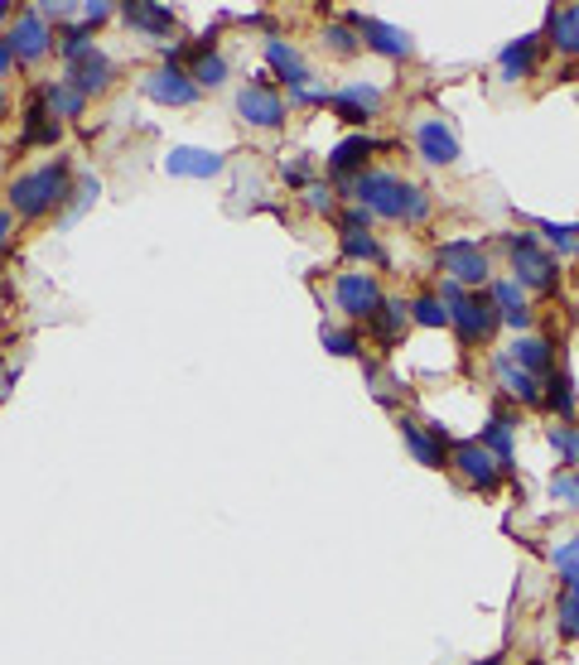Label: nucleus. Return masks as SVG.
Here are the masks:
<instances>
[{"label": "nucleus", "mask_w": 579, "mask_h": 665, "mask_svg": "<svg viewBox=\"0 0 579 665\" xmlns=\"http://www.w3.org/2000/svg\"><path fill=\"white\" fill-rule=\"evenodd\" d=\"M550 449L560 454V463L579 468V425H555L550 429Z\"/></svg>", "instance_id": "e433bc0d"}, {"label": "nucleus", "mask_w": 579, "mask_h": 665, "mask_svg": "<svg viewBox=\"0 0 579 665\" xmlns=\"http://www.w3.org/2000/svg\"><path fill=\"white\" fill-rule=\"evenodd\" d=\"M492 371H498V386H502L507 395H512V401L541 405V395H546V381H536L531 371H522L512 357H498V367H492Z\"/></svg>", "instance_id": "5701e85b"}, {"label": "nucleus", "mask_w": 579, "mask_h": 665, "mask_svg": "<svg viewBox=\"0 0 579 665\" xmlns=\"http://www.w3.org/2000/svg\"><path fill=\"white\" fill-rule=\"evenodd\" d=\"M507 246H512V280L522 289H536V295H550L555 280H560V265H555L550 251L536 237H512Z\"/></svg>", "instance_id": "7ed1b4c3"}, {"label": "nucleus", "mask_w": 579, "mask_h": 665, "mask_svg": "<svg viewBox=\"0 0 579 665\" xmlns=\"http://www.w3.org/2000/svg\"><path fill=\"white\" fill-rule=\"evenodd\" d=\"M478 665H502V656H488V661H478Z\"/></svg>", "instance_id": "3c124183"}, {"label": "nucleus", "mask_w": 579, "mask_h": 665, "mask_svg": "<svg viewBox=\"0 0 579 665\" xmlns=\"http://www.w3.org/2000/svg\"><path fill=\"white\" fill-rule=\"evenodd\" d=\"M329 112L362 126V121L382 116V88H372V82H348V88H338L329 96Z\"/></svg>", "instance_id": "dca6fc26"}, {"label": "nucleus", "mask_w": 579, "mask_h": 665, "mask_svg": "<svg viewBox=\"0 0 579 665\" xmlns=\"http://www.w3.org/2000/svg\"><path fill=\"white\" fill-rule=\"evenodd\" d=\"M72 188H78V179H72V164L68 160H48L39 169H30V174H20L15 184L5 188V203L10 213L20 217V222H39L54 208H64L72 198Z\"/></svg>", "instance_id": "f03ea898"}, {"label": "nucleus", "mask_w": 579, "mask_h": 665, "mask_svg": "<svg viewBox=\"0 0 579 665\" xmlns=\"http://www.w3.org/2000/svg\"><path fill=\"white\" fill-rule=\"evenodd\" d=\"M541 405H546L550 415H560L565 425H575V415H579V401H575V381L565 377V371H550V377H546V395H541Z\"/></svg>", "instance_id": "bb28decb"}, {"label": "nucleus", "mask_w": 579, "mask_h": 665, "mask_svg": "<svg viewBox=\"0 0 579 665\" xmlns=\"http://www.w3.org/2000/svg\"><path fill=\"white\" fill-rule=\"evenodd\" d=\"M5 106H10V102H5V88H0V116H5Z\"/></svg>", "instance_id": "8fccbe9b"}, {"label": "nucleus", "mask_w": 579, "mask_h": 665, "mask_svg": "<svg viewBox=\"0 0 579 665\" xmlns=\"http://www.w3.org/2000/svg\"><path fill=\"white\" fill-rule=\"evenodd\" d=\"M145 96H150L155 106H193L203 96V88L189 78V68H150L145 72Z\"/></svg>", "instance_id": "9b49d317"}, {"label": "nucleus", "mask_w": 579, "mask_h": 665, "mask_svg": "<svg viewBox=\"0 0 579 665\" xmlns=\"http://www.w3.org/2000/svg\"><path fill=\"white\" fill-rule=\"evenodd\" d=\"M348 20H353V30H357L362 48H372V54L396 58V64L416 54V44H410V34H406V30H396V24H382V20H372V15H357V10H348Z\"/></svg>", "instance_id": "f8f14e48"}, {"label": "nucleus", "mask_w": 579, "mask_h": 665, "mask_svg": "<svg viewBox=\"0 0 579 665\" xmlns=\"http://www.w3.org/2000/svg\"><path fill=\"white\" fill-rule=\"evenodd\" d=\"M550 497L565 506V512H579V473H555L550 478Z\"/></svg>", "instance_id": "4c0bfd02"}, {"label": "nucleus", "mask_w": 579, "mask_h": 665, "mask_svg": "<svg viewBox=\"0 0 579 665\" xmlns=\"http://www.w3.org/2000/svg\"><path fill=\"white\" fill-rule=\"evenodd\" d=\"M401 425V439H406V454L416 458V463H425V468H444L450 463V434H444L440 425H420L416 415H401L396 420Z\"/></svg>", "instance_id": "9d476101"}, {"label": "nucleus", "mask_w": 579, "mask_h": 665, "mask_svg": "<svg viewBox=\"0 0 579 665\" xmlns=\"http://www.w3.org/2000/svg\"><path fill=\"white\" fill-rule=\"evenodd\" d=\"M121 20L136 34H150V39H160V44H174L169 34H179V15L155 5V0H126V5H121Z\"/></svg>", "instance_id": "4468645a"}, {"label": "nucleus", "mask_w": 579, "mask_h": 665, "mask_svg": "<svg viewBox=\"0 0 579 665\" xmlns=\"http://www.w3.org/2000/svg\"><path fill=\"white\" fill-rule=\"evenodd\" d=\"M285 112H290V102L265 78H251L247 88L237 92V116L247 121V126H257V130H281Z\"/></svg>", "instance_id": "423d86ee"}, {"label": "nucleus", "mask_w": 579, "mask_h": 665, "mask_svg": "<svg viewBox=\"0 0 579 665\" xmlns=\"http://www.w3.org/2000/svg\"><path fill=\"white\" fill-rule=\"evenodd\" d=\"M64 140V121L44 106V96L34 92V102L24 106V130H20V145H58Z\"/></svg>", "instance_id": "aec40b11"}, {"label": "nucleus", "mask_w": 579, "mask_h": 665, "mask_svg": "<svg viewBox=\"0 0 579 665\" xmlns=\"http://www.w3.org/2000/svg\"><path fill=\"white\" fill-rule=\"evenodd\" d=\"M323 347H329V353L333 357H367V353H362V343H357V333H348V329H329V323H323Z\"/></svg>", "instance_id": "c9c22d12"}, {"label": "nucleus", "mask_w": 579, "mask_h": 665, "mask_svg": "<svg viewBox=\"0 0 579 665\" xmlns=\"http://www.w3.org/2000/svg\"><path fill=\"white\" fill-rule=\"evenodd\" d=\"M512 429H516L512 410H502V405H498V410H492V420H488V425H483V434H478V439H483L492 454L502 458V468H507V473H512Z\"/></svg>", "instance_id": "a878e982"}, {"label": "nucleus", "mask_w": 579, "mask_h": 665, "mask_svg": "<svg viewBox=\"0 0 579 665\" xmlns=\"http://www.w3.org/2000/svg\"><path fill=\"white\" fill-rule=\"evenodd\" d=\"M323 44L333 48L338 58H353L357 48H362V39H357V30H353V20H333L329 30H323Z\"/></svg>", "instance_id": "f704fd0d"}, {"label": "nucleus", "mask_w": 579, "mask_h": 665, "mask_svg": "<svg viewBox=\"0 0 579 665\" xmlns=\"http://www.w3.org/2000/svg\"><path fill=\"white\" fill-rule=\"evenodd\" d=\"M96 193H102V179H96V174H82V179H78V193L68 198V217H82V213H88Z\"/></svg>", "instance_id": "58836bf2"}, {"label": "nucleus", "mask_w": 579, "mask_h": 665, "mask_svg": "<svg viewBox=\"0 0 579 665\" xmlns=\"http://www.w3.org/2000/svg\"><path fill=\"white\" fill-rule=\"evenodd\" d=\"M333 305L348 313V319H372L382 305H386V295H382V285H377V275H367V271H348V275H338L333 280Z\"/></svg>", "instance_id": "6e6552de"}, {"label": "nucleus", "mask_w": 579, "mask_h": 665, "mask_svg": "<svg viewBox=\"0 0 579 665\" xmlns=\"http://www.w3.org/2000/svg\"><path fill=\"white\" fill-rule=\"evenodd\" d=\"M64 82L72 92H82V96H96V92H106L116 82V64L106 54H92V58H82V64H72L64 72Z\"/></svg>", "instance_id": "a211bd4d"}, {"label": "nucleus", "mask_w": 579, "mask_h": 665, "mask_svg": "<svg viewBox=\"0 0 579 665\" xmlns=\"http://www.w3.org/2000/svg\"><path fill=\"white\" fill-rule=\"evenodd\" d=\"M343 193L353 203H362L372 217H391V222H406V227H420L430 222L434 203L420 184H410L401 174H386V169H362L357 179H348Z\"/></svg>", "instance_id": "f257e3e1"}, {"label": "nucleus", "mask_w": 579, "mask_h": 665, "mask_svg": "<svg viewBox=\"0 0 579 665\" xmlns=\"http://www.w3.org/2000/svg\"><path fill=\"white\" fill-rule=\"evenodd\" d=\"M329 96H333V92H323V88H314V82H309V88H295V92H290V106H329Z\"/></svg>", "instance_id": "79ce46f5"}, {"label": "nucleus", "mask_w": 579, "mask_h": 665, "mask_svg": "<svg viewBox=\"0 0 579 665\" xmlns=\"http://www.w3.org/2000/svg\"><path fill=\"white\" fill-rule=\"evenodd\" d=\"M546 34H550V44L560 48V54H570L579 58V5H555L550 15H546Z\"/></svg>", "instance_id": "393cba45"}, {"label": "nucleus", "mask_w": 579, "mask_h": 665, "mask_svg": "<svg viewBox=\"0 0 579 665\" xmlns=\"http://www.w3.org/2000/svg\"><path fill=\"white\" fill-rule=\"evenodd\" d=\"M5 39H10V48H15V58L20 64H39V58H48L54 54V44H58V34H54V24H48L39 10L34 5H24L20 15H15V24L5 30Z\"/></svg>", "instance_id": "0eeeda50"}, {"label": "nucleus", "mask_w": 579, "mask_h": 665, "mask_svg": "<svg viewBox=\"0 0 579 665\" xmlns=\"http://www.w3.org/2000/svg\"><path fill=\"white\" fill-rule=\"evenodd\" d=\"M377 150H386L377 136H348V140H338L333 150H329V174H333V184H348V179H357Z\"/></svg>", "instance_id": "ddd939ff"}, {"label": "nucleus", "mask_w": 579, "mask_h": 665, "mask_svg": "<svg viewBox=\"0 0 579 665\" xmlns=\"http://www.w3.org/2000/svg\"><path fill=\"white\" fill-rule=\"evenodd\" d=\"M541 241H550L560 256H579V222H536Z\"/></svg>", "instance_id": "72a5a7b5"}, {"label": "nucleus", "mask_w": 579, "mask_h": 665, "mask_svg": "<svg viewBox=\"0 0 579 665\" xmlns=\"http://www.w3.org/2000/svg\"><path fill=\"white\" fill-rule=\"evenodd\" d=\"M10 15H15V5H5V0H0V24H5Z\"/></svg>", "instance_id": "09e8293b"}, {"label": "nucleus", "mask_w": 579, "mask_h": 665, "mask_svg": "<svg viewBox=\"0 0 579 665\" xmlns=\"http://www.w3.org/2000/svg\"><path fill=\"white\" fill-rule=\"evenodd\" d=\"M189 78L198 82L203 92H208V88H223V82H227V58H223V54H198V58H189Z\"/></svg>", "instance_id": "2f4dec72"}, {"label": "nucleus", "mask_w": 579, "mask_h": 665, "mask_svg": "<svg viewBox=\"0 0 579 665\" xmlns=\"http://www.w3.org/2000/svg\"><path fill=\"white\" fill-rule=\"evenodd\" d=\"M488 295H492V305H498V319L507 323V329H516V333H522L526 323H531L526 289L516 285V280H492V285H488Z\"/></svg>", "instance_id": "4be33fe9"}, {"label": "nucleus", "mask_w": 579, "mask_h": 665, "mask_svg": "<svg viewBox=\"0 0 579 665\" xmlns=\"http://www.w3.org/2000/svg\"><path fill=\"white\" fill-rule=\"evenodd\" d=\"M15 64H20V58H15V48H10V39H5V34H0V78H5V72H15Z\"/></svg>", "instance_id": "a18cd8bd"}, {"label": "nucleus", "mask_w": 579, "mask_h": 665, "mask_svg": "<svg viewBox=\"0 0 579 665\" xmlns=\"http://www.w3.org/2000/svg\"><path fill=\"white\" fill-rule=\"evenodd\" d=\"M338 222V232H372V213L362 208V203H353V208H343L333 217Z\"/></svg>", "instance_id": "a19ab883"}, {"label": "nucleus", "mask_w": 579, "mask_h": 665, "mask_svg": "<svg viewBox=\"0 0 579 665\" xmlns=\"http://www.w3.org/2000/svg\"><path fill=\"white\" fill-rule=\"evenodd\" d=\"M560 594H570V598H579V578H570V584H560Z\"/></svg>", "instance_id": "de8ad7c7"}, {"label": "nucleus", "mask_w": 579, "mask_h": 665, "mask_svg": "<svg viewBox=\"0 0 579 665\" xmlns=\"http://www.w3.org/2000/svg\"><path fill=\"white\" fill-rule=\"evenodd\" d=\"M285 184L305 193V188L314 184V179H309V160H295V164H285Z\"/></svg>", "instance_id": "c03bdc74"}, {"label": "nucleus", "mask_w": 579, "mask_h": 665, "mask_svg": "<svg viewBox=\"0 0 579 665\" xmlns=\"http://www.w3.org/2000/svg\"><path fill=\"white\" fill-rule=\"evenodd\" d=\"M570 550H575V554H579V536H575V540H570Z\"/></svg>", "instance_id": "603ef678"}, {"label": "nucleus", "mask_w": 579, "mask_h": 665, "mask_svg": "<svg viewBox=\"0 0 579 665\" xmlns=\"http://www.w3.org/2000/svg\"><path fill=\"white\" fill-rule=\"evenodd\" d=\"M536 72V34H522L516 44L502 48V78L516 82V78H531Z\"/></svg>", "instance_id": "c85d7f7f"}, {"label": "nucleus", "mask_w": 579, "mask_h": 665, "mask_svg": "<svg viewBox=\"0 0 579 665\" xmlns=\"http://www.w3.org/2000/svg\"><path fill=\"white\" fill-rule=\"evenodd\" d=\"M498 305H492V295H464L450 305V329L458 333V343L464 347H483L498 329Z\"/></svg>", "instance_id": "39448f33"}, {"label": "nucleus", "mask_w": 579, "mask_h": 665, "mask_svg": "<svg viewBox=\"0 0 579 665\" xmlns=\"http://www.w3.org/2000/svg\"><path fill=\"white\" fill-rule=\"evenodd\" d=\"M440 271L450 275V280H458V285H488V275H492V265H488V251L478 246V241H444L440 246Z\"/></svg>", "instance_id": "1a4fd4ad"}, {"label": "nucleus", "mask_w": 579, "mask_h": 665, "mask_svg": "<svg viewBox=\"0 0 579 665\" xmlns=\"http://www.w3.org/2000/svg\"><path fill=\"white\" fill-rule=\"evenodd\" d=\"M10 237H15V213H10V208H5V213H0V246H5V241H10Z\"/></svg>", "instance_id": "49530a36"}, {"label": "nucleus", "mask_w": 579, "mask_h": 665, "mask_svg": "<svg viewBox=\"0 0 579 665\" xmlns=\"http://www.w3.org/2000/svg\"><path fill=\"white\" fill-rule=\"evenodd\" d=\"M507 357H512L522 371H531V377H550V371H555V353H550V343H546V337L516 333V343L507 347Z\"/></svg>", "instance_id": "b1692460"}, {"label": "nucleus", "mask_w": 579, "mask_h": 665, "mask_svg": "<svg viewBox=\"0 0 579 665\" xmlns=\"http://www.w3.org/2000/svg\"><path fill=\"white\" fill-rule=\"evenodd\" d=\"M54 34H58V58H64L68 68L96 54V44H92L96 30H88V24H64V30H54Z\"/></svg>", "instance_id": "c756f323"}, {"label": "nucleus", "mask_w": 579, "mask_h": 665, "mask_svg": "<svg viewBox=\"0 0 579 665\" xmlns=\"http://www.w3.org/2000/svg\"><path fill=\"white\" fill-rule=\"evenodd\" d=\"M416 150L425 164H454L458 160V140L444 121H420L416 126Z\"/></svg>", "instance_id": "6ab92c4d"}, {"label": "nucleus", "mask_w": 579, "mask_h": 665, "mask_svg": "<svg viewBox=\"0 0 579 665\" xmlns=\"http://www.w3.org/2000/svg\"><path fill=\"white\" fill-rule=\"evenodd\" d=\"M555 627H560V637H570V642H579V598L560 594V608H555Z\"/></svg>", "instance_id": "ea45409f"}, {"label": "nucleus", "mask_w": 579, "mask_h": 665, "mask_svg": "<svg viewBox=\"0 0 579 665\" xmlns=\"http://www.w3.org/2000/svg\"><path fill=\"white\" fill-rule=\"evenodd\" d=\"M410 323H420V329H450V309L440 305V295H416L410 299Z\"/></svg>", "instance_id": "473e14b6"}, {"label": "nucleus", "mask_w": 579, "mask_h": 665, "mask_svg": "<svg viewBox=\"0 0 579 665\" xmlns=\"http://www.w3.org/2000/svg\"><path fill=\"white\" fill-rule=\"evenodd\" d=\"M265 64L275 68V78H281L290 92H295V88H309V82H314L309 64L299 58V48H295V44H285L281 34H271V39H265Z\"/></svg>", "instance_id": "f3484780"}, {"label": "nucleus", "mask_w": 579, "mask_h": 665, "mask_svg": "<svg viewBox=\"0 0 579 665\" xmlns=\"http://www.w3.org/2000/svg\"><path fill=\"white\" fill-rule=\"evenodd\" d=\"M39 96H44V106H48V112H54L58 121H78V116H82V106H88V96L72 92L64 78H58V82H44Z\"/></svg>", "instance_id": "cd10ccee"}, {"label": "nucleus", "mask_w": 579, "mask_h": 665, "mask_svg": "<svg viewBox=\"0 0 579 665\" xmlns=\"http://www.w3.org/2000/svg\"><path fill=\"white\" fill-rule=\"evenodd\" d=\"M305 203H309V213H333V193H329V184H309V188H305Z\"/></svg>", "instance_id": "37998d69"}, {"label": "nucleus", "mask_w": 579, "mask_h": 665, "mask_svg": "<svg viewBox=\"0 0 579 665\" xmlns=\"http://www.w3.org/2000/svg\"><path fill=\"white\" fill-rule=\"evenodd\" d=\"M338 246H343V261L386 265V251L377 246V237H372V232H338Z\"/></svg>", "instance_id": "7c9ffc66"}, {"label": "nucleus", "mask_w": 579, "mask_h": 665, "mask_svg": "<svg viewBox=\"0 0 579 665\" xmlns=\"http://www.w3.org/2000/svg\"><path fill=\"white\" fill-rule=\"evenodd\" d=\"M450 468H454L458 478H464V488H474V492H498V482L507 478L502 458L492 454L483 439L454 444V449H450Z\"/></svg>", "instance_id": "20e7f679"}, {"label": "nucleus", "mask_w": 579, "mask_h": 665, "mask_svg": "<svg viewBox=\"0 0 579 665\" xmlns=\"http://www.w3.org/2000/svg\"><path fill=\"white\" fill-rule=\"evenodd\" d=\"M227 169V160L217 150H203V145H174L164 154V174L174 179H217Z\"/></svg>", "instance_id": "2eb2a0df"}, {"label": "nucleus", "mask_w": 579, "mask_h": 665, "mask_svg": "<svg viewBox=\"0 0 579 665\" xmlns=\"http://www.w3.org/2000/svg\"><path fill=\"white\" fill-rule=\"evenodd\" d=\"M406 323H410V299H386L367 319V333L377 337V347H396L406 337Z\"/></svg>", "instance_id": "412c9836"}]
</instances>
